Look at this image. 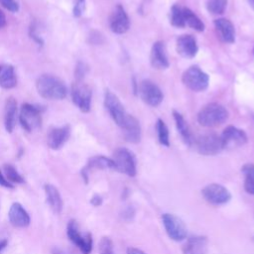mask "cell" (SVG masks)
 <instances>
[{
	"label": "cell",
	"mask_w": 254,
	"mask_h": 254,
	"mask_svg": "<svg viewBox=\"0 0 254 254\" xmlns=\"http://www.w3.org/2000/svg\"><path fill=\"white\" fill-rule=\"evenodd\" d=\"M90 202L92 205L94 206H99L101 203H102V198L99 194H94L91 199H90Z\"/></svg>",
	"instance_id": "f35d334b"
},
{
	"label": "cell",
	"mask_w": 254,
	"mask_h": 254,
	"mask_svg": "<svg viewBox=\"0 0 254 254\" xmlns=\"http://www.w3.org/2000/svg\"><path fill=\"white\" fill-rule=\"evenodd\" d=\"M52 253L53 254H69L65 250H63V249H60V248H54Z\"/></svg>",
	"instance_id": "7bdbcfd3"
},
{
	"label": "cell",
	"mask_w": 254,
	"mask_h": 254,
	"mask_svg": "<svg viewBox=\"0 0 254 254\" xmlns=\"http://www.w3.org/2000/svg\"><path fill=\"white\" fill-rule=\"evenodd\" d=\"M183 83L190 90L200 92L208 87L209 77L197 65H191L182 75Z\"/></svg>",
	"instance_id": "277c9868"
},
{
	"label": "cell",
	"mask_w": 254,
	"mask_h": 254,
	"mask_svg": "<svg viewBox=\"0 0 254 254\" xmlns=\"http://www.w3.org/2000/svg\"><path fill=\"white\" fill-rule=\"evenodd\" d=\"M123 130L124 137L127 142L130 143H138L141 140V127L139 121L133 116L127 114L125 122L121 127Z\"/></svg>",
	"instance_id": "e0dca14e"
},
{
	"label": "cell",
	"mask_w": 254,
	"mask_h": 254,
	"mask_svg": "<svg viewBox=\"0 0 254 254\" xmlns=\"http://www.w3.org/2000/svg\"><path fill=\"white\" fill-rule=\"evenodd\" d=\"M208 240L205 236L192 235L188 238L183 248L184 254H206L208 248Z\"/></svg>",
	"instance_id": "ffe728a7"
},
{
	"label": "cell",
	"mask_w": 254,
	"mask_h": 254,
	"mask_svg": "<svg viewBox=\"0 0 254 254\" xmlns=\"http://www.w3.org/2000/svg\"><path fill=\"white\" fill-rule=\"evenodd\" d=\"M220 137L223 144V149H233L243 146L248 140L246 133L242 129L232 125L227 126L223 130Z\"/></svg>",
	"instance_id": "7c38bea8"
},
{
	"label": "cell",
	"mask_w": 254,
	"mask_h": 254,
	"mask_svg": "<svg viewBox=\"0 0 254 254\" xmlns=\"http://www.w3.org/2000/svg\"><path fill=\"white\" fill-rule=\"evenodd\" d=\"M248 3L252 7V9L254 10V0H248Z\"/></svg>",
	"instance_id": "ee69618b"
},
{
	"label": "cell",
	"mask_w": 254,
	"mask_h": 254,
	"mask_svg": "<svg viewBox=\"0 0 254 254\" xmlns=\"http://www.w3.org/2000/svg\"><path fill=\"white\" fill-rule=\"evenodd\" d=\"M4 176L11 184H23L24 178L19 174V172L14 168V166L10 164H5L3 166Z\"/></svg>",
	"instance_id": "f546056e"
},
{
	"label": "cell",
	"mask_w": 254,
	"mask_h": 254,
	"mask_svg": "<svg viewBox=\"0 0 254 254\" xmlns=\"http://www.w3.org/2000/svg\"><path fill=\"white\" fill-rule=\"evenodd\" d=\"M244 190H246V192H248L250 194H254V180L253 179H251L249 177H245Z\"/></svg>",
	"instance_id": "d590c367"
},
{
	"label": "cell",
	"mask_w": 254,
	"mask_h": 254,
	"mask_svg": "<svg viewBox=\"0 0 254 254\" xmlns=\"http://www.w3.org/2000/svg\"><path fill=\"white\" fill-rule=\"evenodd\" d=\"M140 98L148 105L156 107L163 101L164 95L160 87L150 79H143L138 85Z\"/></svg>",
	"instance_id": "52a82bcc"
},
{
	"label": "cell",
	"mask_w": 254,
	"mask_h": 254,
	"mask_svg": "<svg viewBox=\"0 0 254 254\" xmlns=\"http://www.w3.org/2000/svg\"><path fill=\"white\" fill-rule=\"evenodd\" d=\"M70 135V129L68 125L55 128L48 134L47 143L48 146L53 150H58L67 141Z\"/></svg>",
	"instance_id": "d6986e66"
},
{
	"label": "cell",
	"mask_w": 254,
	"mask_h": 254,
	"mask_svg": "<svg viewBox=\"0 0 254 254\" xmlns=\"http://www.w3.org/2000/svg\"><path fill=\"white\" fill-rule=\"evenodd\" d=\"M151 65L156 69H166L170 66L166 46L163 42L154 43L150 53Z\"/></svg>",
	"instance_id": "9a60e30c"
},
{
	"label": "cell",
	"mask_w": 254,
	"mask_h": 254,
	"mask_svg": "<svg viewBox=\"0 0 254 254\" xmlns=\"http://www.w3.org/2000/svg\"><path fill=\"white\" fill-rule=\"evenodd\" d=\"M8 217L11 224L15 227H27L31 221L29 213L19 202H14L11 204L8 211Z\"/></svg>",
	"instance_id": "2e32d148"
},
{
	"label": "cell",
	"mask_w": 254,
	"mask_h": 254,
	"mask_svg": "<svg viewBox=\"0 0 254 254\" xmlns=\"http://www.w3.org/2000/svg\"><path fill=\"white\" fill-rule=\"evenodd\" d=\"M171 24L176 28L186 27L183 15V7L175 4L171 8Z\"/></svg>",
	"instance_id": "f1b7e54d"
},
{
	"label": "cell",
	"mask_w": 254,
	"mask_h": 254,
	"mask_svg": "<svg viewBox=\"0 0 254 254\" xmlns=\"http://www.w3.org/2000/svg\"><path fill=\"white\" fill-rule=\"evenodd\" d=\"M91 89L90 87L82 82V80H76L71 87V97L74 104L82 111L88 112L91 104Z\"/></svg>",
	"instance_id": "ba28073f"
},
{
	"label": "cell",
	"mask_w": 254,
	"mask_h": 254,
	"mask_svg": "<svg viewBox=\"0 0 254 254\" xmlns=\"http://www.w3.org/2000/svg\"><path fill=\"white\" fill-rule=\"evenodd\" d=\"M20 122L22 127L29 132L40 127L42 123L40 109L29 103L23 104L20 111Z\"/></svg>",
	"instance_id": "8fae6325"
},
{
	"label": "cell",
	"mask_w": 254,
	"mask_h": 254,
	"mask_svg": "<svg viewBox=\"0 0 254 254\" xmlns=\"http://www.w3.org/2000/svg\"><path fill=\"white\" fill-rule=\"evenodd\" d=\"M242 172L245 177H249L254 180V164H245L242 167Z\"/></svg>",
	"instance_id": "8d00e7d4"
},
{
	"label": "cell",
	"mask_w": 254,
	"mask_h": 254,
	"mask_svg": "<svg viewBox=\"0 0 254 254\" xmlns=\"http://www.w3.org/2000/svg\"><path fill=\"white\" fill-rule=\"evenodd\" d=\"M227 6V0H207V11L214 15H221L224 13Z\"/></svg>",
	"instance_id": "4dcf8cb0"
},
{
	"label": "cell",
	"mask_w": 254,
	"mask_h": 254,
	"mask_svg": "<svg viewBox=\"0 0 254 254\" xmlns=\"http://www.w3.org/2000/svg\"><path fill=\"white\" fill-rule=\"evenodd\" d=\"M104 104L114 122L119 127H122L125 122L127 113L119 98L110 90H106L104 96Z\"/></svg>",
	"instance_id": "30bf717a"
},
{
	"label": "cell",
	"mask_w": 254,
	"mask_h": 254,
	"mask_svg": "<svg viewBox=\"0 0 254 254\" xmlns=\"http://www.w3.org/2000/svg\"><path fill=\"white\" fill-rule=\"evenodd\" d=\"M16 113H17V103L13 97L7 98L5 102V111H4V122L5 128L8 132H12L16 124Z\"/></svg>",
	"instance_id": "603a6c76"
},
{
	"label": "cell",
	"mask_w": 254,
	"mask_h": 254,
	"mask_svg": "<svg viewBox=\"0 0 254 254\" xmlns=\"http://www.w3.org/2000/svg\"><path fill=\"white\" fill-rule=\"evenodd\" d=\"M156 129L158 133V140L159 143L163 146L169 147L170 146V136H169V129L166 123L162 119H158L156 123Z\"/></svg>",
	"instance_id": "83f0119b"
},
{
	"label": "cell",
	"mask_w": 254,
	"mask_h": 254,
	"mask_svg": "<svg viewBox=\"0 0 254 254\" xmlns=\"http://www.w3.org/2000/svg\"><path fill=\"white\" fill-rule=\"evenodd\" d=\"M214 27L219 39L227 44H232L235 41V29L232 22L226 18L214 20Z\"/></svg>",
	"instance_id": "ac0fdd59"
},
{
	"label": "cell",
	"mask_w": 254,
	"mask_h": 254,
	"mask_svg": "<svg viewBox=\"0 0 254 254\" xmlns=\"http://www.w3.org/2000/svg\"><path fill=\"white\" fill-rule=\"evenodd\" d=\"M112 161L114 163V170L125 174L129 177H134L137 173L136 160L134 154L127 148H117L113 152Z\"/></svg>",
	"instance_id": "3957f363"
},
{
	"label": "cell",
	"mask_w": 254,
	"mask_h": 254,
	"mask_svg": "<svg viewBox=\"0 0 254 254\" xmlns=\"http://www.w3.org/2000/svg\"><path fill=\"white\" fill-rule=\"evenodd\" d=\"M84 9H85V0H76L73 7V15L75 17L81 16Z\"/></svg>",
	"instance_id": "e575fe53"
},
{
	"label": "cell",
	"mask_w": 254,
	"mask_h": 254,
	"mask_svg": "<svg viewBox=\"0 0 254 254\" xmlns=\"http://www.w3.org/2000/svg\"><path fill=\"white\" fill-rule=\"evenodd\" d=\"M36 85L39 94L47 99H63L67 92L64 81L51 74L41 75Z\"/></svg>",
	"instance_id": "6da1fadb"
},
{
	"label": "cell",
	"mask_w": 254,
	"mask_h": 254,
	"mask_svg": "<svg viewBox=\"0 0 254 254\" xmlns=\"http://www.w3.org/2000/svg\"><path fill=\"white\" fill-rule=\"evenodd\" d=\"M66 235L68 237V239L74 244L76 245L78 248L81 246L82 241H83V237H84V233L82 234L79 231V226L77 224V222L74 219H70L66 225Z\"/></svg>",
	"instance_id": "4316f807"
},
{
	"label": "cell",
	"mask_w": 254,
	"mask_h": 254,
	"mask_svg": "<svg viewBox=\"0 0 254 254\" xmlns=\"http://www.w3.org/2000/svg\"><path fill=\"white\" fill-rule=\"evenodd\" d=\"M196 151L204 156L216 155L223 150L221 137L215 133H206L198 136L194 140Z\"/></svg>",
	"instance_id": "5b68a950"
},
{
	"label": "cell",
	"mask_w": 254,
	"mask_h": 254,
	"mask_svg": "<svg viewBox=\"0 0 254 254\" xmlns=\"http://www.w3.org/2000/svg\"><path fill=\"white\" fill-rule=\"evenodd\" d=\"M0 186L5 188V189H8V190H11V189H14V185L11 184L7 179L6 177L2 174V172L0 171Z\"/></svg>",
	"instance_id": "74e56055"
},
{
	"label": "cell",
	"mask_w": 254,
	"mask_h": 254,
	"mask_svg": "<svg viewBox=\"0 0 254 254\" xmlns=\"http://www.w3.org/2000/svg\"><path fill=\"white\" fill-rule=\"evenodd\" d=\"M253 54H254V49H253Z\"/></svg>",
	"instance_id": "f6af8a7d"
},
{
	"label": "cell",
	"mask_w": 254,
	"mask_h": 254,
	"mask_svg": "<svg viewBox=\"0 0 254 254\" xmlns=\"http://www.w3.org/2000/svg\"><path fill=\"white\" fill-rule=\"evenodd\" d=\"M173 116H174V119L176 122L177 129L180 132L184 142L188 145H190L192 143V136H191V133H190V127H189L187 121L185 120L183 115L176 110L173 111Z\"/></svg>",
	"instance_id": "cb8c5ba5"
},
{
	"label": "cell",
	"mask_w": 254,
	"mask_h": 254,
	"mask_svg": "<svg viewBox=\"0 0 254 254\" xmlns=\"http://www.w3.org/2000/svg\"><path fill=\"white\" fill-rule=\"evenodd\" d=\"M127 254H146V253L141 249H138L135 247H129L127 249Z\"/></svg>",
	"instance_id": "ab89813d"
},
{
	"label": "cell",
	"mask_w": 254,
	"mask_h": 254,
	"mask_svg": "<svg viewBox=\"0 0 254 254\" xmlns=\"http://www.w3.org/2000/svg\"><path fill=\"white\" fill-rule=\"evenodd\" d=\"M91 170H114V163H113L112 159L104 157V156L91 157L88 160L87 165L85 166V168H83V170L81 172L85 183H87V181H88L87 174Z\"/></svg>",
	"instance_id": "44dd1931"
},
{
	"label": "cell",
	"mask_w": 254,
	"mask_h": 254,
	"mask_svg": "<svg viewBox=\"0 0 254 254\" xmlns=\"http://www.w3.org/2000/svg\"><path fill=\"white\" fill-rule=\"evenodd\" d=\"M163 224L169 237L175 241H182L187 237L188 228L181 217L174 213H164Z\"/></svg>",
	"instance_id": "8992f818"
},
{
	"label": "cell",
	"mask_w": 254,
	"mask_h": 254,
	"mask_svg": "<svg viewBox=\"0 0 254 254\" xmlns=\"http://www.w3.org/2000/svg\"><path fill=\"white\" fill-rule=\"evenodd\" d=\"M0 3L11 12H17L19 10V5L15 0H0Z\"/></svg>",
	"instance_id": "836d02e7"
},
{
	"label": "cell",
	"mask_w": 254,
	"mask_h": 254,
	"mask_svg": "<svg viewBox=\"0 0 254 254\" xmlns=\"http://www.w3.org/2000/svg\"><path fill=\"white\" fill-rule=\"evenodd\" d=\"M228 119V111L218 103L204 105L197 114V122L203 127H217Z\"/></svg>",
	"instance_id": "7a4b0ae2"
},
{
	"label": "cell",
	"mask_w": 254,
	"mask_h": 254,
	"mask_svg": "<svg viewBox=\"0 0 254 254\" xmlns=\"http://www.w3.org/2000/svg\"><path fill=\"white\" fill-rule=\"evenodd\" d=\"M183 15H184V21L186 26L195 30L196 32L204 31V24L197 17V15L194 14L190 8L183 7Z\"/></svg>",
	"instance_id": "484cf974"
},
{
	"label": "cell",
	"mask_w": 254,
	"mask_h": 254,
	"mask_svg": "<svg viewBox=\"0 0 254 254\" xmlns=\"http://www.w3.org/2000/svg\"><path fill=\"white\" fill-rule=\"evenodd\" d=\"M79 250L82 254H90V252L92 250V236L89 232L84 233L83 241H82L81 246L79 247Z\"/></svg>",
	"instance_id": "d6a6232c"
},
{
	"label": "cell",
	"mask_w": 254,
	"mask_h": 254,
	"mask_svg": "<svg viewBox=\"0 0 254 254\" xmlns=\"http://www.w3.org/2000/svg\"><path fill=\"white\" fill-rule=\"evenodd\" d=\"M98 253L99 254H114L113 243L109 237H102L98 244Z\"/></svg>",
	"instance_id": "1f68e13d"
},
{
	"label": "cell",
	"mask_w": 254,
	"mask_h": 254,
	"mask_svg": "<svg viewBox=\"0 0 254 254\" xmlns=\"http://www.w3.org/2000/svg\"><path fill=\"white\" fill-rule=\"evenodd\" d=\"M16 82L14 67L9 64L0 65V86L3 88H12L16 85Z\"/></svg>",
	"instance_id": "d4e9b609"
},
{
	"label": "cell",
	"mask_w": 254,
	"mask_h": 254,
	"mask_svg": "<svg viewBox=\"0 0 254 254\" xmlns=\"http://www.w3.org/2000/svg\"><path fill=\"white\" fill-rule=\"evenodd\" d=\"M6 25V17L4 13L0 10V28H3Z\"/></svg>",
	"instance_id": "60d3db41"
},
{
	"label": "cell",
	"mask_w": 254,
	"mask_h": 254,
	"mask_svg": "<svg viewBox=\"0 0 254 254\" xmlns=\"http://www.w3.org/2000/svg\"><path fill=\"white\" fill-rule=\"evenodd\" d=\"M204 199L213 205H220L228 202L231 198L229 190L219 184H209L201 190Z\"/></svg>",
	"instance_id": "9c48e42d"
},
{
	"label": "cell",
	"mask_w": 254,
	"mask_h": 254,
	"mask_svg": "<svg viewBox=\"0 0 254 254\" xmlns=\"http://www.w3.org/2000/svg\"><path fill=\"white\" fill-rule=\"evenodd\" d=\"M45 193H46L47 202L51 207V209L55 213H60L63 209L64 202L59 190L55 186L51 184H47L45 186Z\"/></svg>",
	"instance_id": "7402d4cb"
},
{
	"label": "cell",
	"mask_w": 254,
	"mask_h": 254,
	"mask_svg": "<svg viewBox=\"0 0 254 254\" xmlns=\"http://www.w3.org/2000/svg\"><path fill=\"white\" fill-rule=\"evenodd\" d=\"M7 245H8V240L7 239L0 240V253L7 247Z\"/></svg>",
	"instance_id": "b9f144b4"
},
{
	"label": "cell",
	"mask_w": 254,
	"mask_h": 254,
	"mask_svg": "<svg viewBox=\"0 0 254 254\" xmlns=\"http://www.w3.org/2000/svg\"><path fill=\"white\" fill-rule=\"evenodd\" d=\"M177 53L186 59H192L196 56L198 47L196 40L191 35H182L177 39Z\"/></svg>",
	"instance_id": "5bb4252c"
},
{
	"label": "cell",
	"mask_w": 254,
	"mask_h": 254,
	"mask_svg": "<svg viewBox=\"0 0 254 254\" xmlns=\"http://www.w3.org/2000/svg\"><path fill=\"white\" fill-rule=\"evenodd\" d=\"M109 27L115 34H124L130 28V20L124 8L118 4L109 17Z\"/></svg>",
	"instance_id": "4fadbf2b"
}]
</instances>
